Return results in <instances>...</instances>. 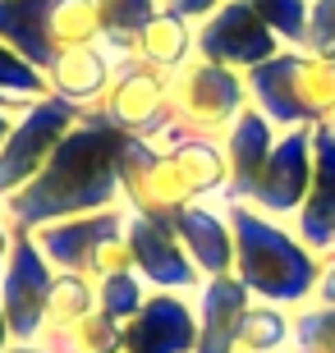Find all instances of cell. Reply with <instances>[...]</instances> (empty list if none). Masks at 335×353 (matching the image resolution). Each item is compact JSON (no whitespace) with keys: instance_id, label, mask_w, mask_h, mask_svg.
Returning <instances> with one entry per match:
<instances>
[{"instance_id":"3","label":"cell","mask_w":335,"mask_h":353,"mask_svg":"<svg viewBox=\"0 0 335 353\" xmlns=\"http://www.w3.org/2000/svg\"><path fill=\"white\" fill-rule=\"evenodd\" d=\"M248 97L276 129H326L335 119V60L285 46L267 65L244 74Z\"/></svg>"},{"instance_id":"31","label":"cell","mask_w":335,"mask_h":353,"mask_svg":"<svg viewBox=\"0 0 335 353\" xmlns=\"http://www.w3.org/2000/svg\"><path fill=\"white\" fill-rule=\"evenodd\" d=\"M225 0H161V10H170V14H184L189 23H202L207 14H216Z\"/></svg>"},{"instance_id":"26","label":"cell","mask_w":335,"mask_h":353,"mask_svg":"<svg viewBox=\"0 0 335 353\" xmlns=\"http://www.w3.org/2000/svg\"><path fill=\"white\" fill-rule=\"evenodd\" d=\"M147 294H152V289L142 285V275H138V271L106 275V280H97V312H102L106 321H115V326L124 330V326L133 321V316L142 312Z\"/></svg>"},{"instance_id":"28","label":"cell","mask_w":335,"mask_h":353,"mask_svg":"<svg viewBox=\"0 0 335 353\" xmlns=\"http://www.w3.org/2000/svg\"><path fill=\"white\" fill-rule=\"evenodd\" d=\"M294 344L312 353H335V303H308L294 312Z\"/></svg>"},{"instance_id":"12","label":"cell","mask_w":335,"mask_h":353,"mask_svg":"<svg viewBox=\"0 0 335 353\" xmlns=\"http://www.w3.org/2000/svg\"><path fill=\"white\" fill-rule=\"evenodd\" d=\"M124 225H129V211L124 207H106V211H92V216H69V221H51L41 230H28L37 239V248L46 252V262L55 271H78L88 275L97 252L106 243L124 239Z\"/></svg>"},{"instance_id":"11","label":"cell","mask_w":335,"mask_h":353,"mask_svg":"<svg viewBox=\"0 0 335 353\" xmlns=\"http://www.w3.org/2000/svg\"><path fill=\"white\" fill-rule=\"evenodd\" d=\"M124 243L133 252V271L142 275L147 289H161V294H189L193 299L202 289L207 275L193 266L189 248L180 243V234L161 221H147V216H129L124 225Z\"/></svg>"},{"instance_id":"14","label":"cell","mask_w":335,"mask_h":353,"mask_svg":"<svg viewBox=\"0 0 335 353\" xmlns=\"http://www.w3.org/2000/svg\"><path fill=\"white\" fill-rule=\"evenodd\" d=\"M198 307V349L193 353H234L239 349V326H244L253 294L239 285V275H207L193 294Z\"/></svg>"},{"instance_id":"40","label":"cell","mask_w":335,"mask_h":353,"mask_svg":"<svg viewBox=\"0 0 335 353\" xmlns=\"http://www.w3.org/2000/svg\"><path fill=\"white\" fill-rule=\"evenodd\" d=\"M326 129H331V133H335V119H331V124H326Z\"/></svg>"},{"instance_id":"4","label":"cell","mask_w":335,"mask_h":353,"mask_svg":"<svg viewBox=\"0 0 335 353\" xmlns=\"http://www.w3.org/2000/svg\"><path fill=\"white\" fill-rule=\"evenodd\" d=\"M253 97H248L244 74L220 69L211 60H189L184 69L170 74V110H175V129L189 138H225L234 119L244 115Z\"/></svg>"},{"instance_id":"8","label":"cell","mask_w":335,"mask_h":353,"mask_svg":"<svg viewBox=\"0 0 335 353\" xmlns=\"http://www.w3.org/2000/svg\"><path fill=\"white\" fill-rule=\"evenodd\" d=\"M55 285V266L37 248V239L28 230H14L10 262L0 266V312L10 321L14 344H32L46 321V299Z\"/></svg>"},{"instance_id":"16","label":"cell","mask_w":335,"mask_h":353,"mask_svg":"<svg viewBox=\"0 0 335 353\" xmlns=\"http://www.w3.org/2000/svg\"><path fill=\"white\" fill-rule=\"evenodd\" d=\"M119 55H111L97 41V46H74V51H60L46 69V92L60 97V101L78 105V110H97L106 97V88L115 83Z\"/></svg>"},{"instance_id":"33","label":"cell","mask_w":335,"mask_h":353,"mask_svg":"<svg viewBox=\"0 0 335 353\" xmlns=\"http://www.w3.org/2000/svg\"><path fill=\"white\" fill-rule=\"evenodd\" d=\"M10 248H14V225L0 216V266L10 262Z\"/></svg>"},{"instance_id":"15","label":"cell","mask_w":335,"mask_h":353,"mask_svg":"<svg viewBox=\"0 0 335 353\" xmlns=\"http://www.w3.org/2000/svg\"><path fill=\"white\" fill-rule=\"evenodd\" d=\"M294 234L317 257L335 252V133L312 129V188L294 216Z\"/></svg>"},{"instance_id":"7","label":"cell","mask_w":335,"mask_h":353,"mask_svg":"<svg viewBox=\"0 0 335 353\" xmlns=\"http://www.w3.org/2000/svg\"><path fill=\"white\" fill-rule=\"evenodd\" d=\"M189 202H193V193L184 188L180 170L170 165L166 147L129 138L124 157H119V207L129 216H147V221L170 225Z\"/></svg>"},{"instance_id":"35","label":"cell","mask_w":335,"mask_h":353,"mask_svg":"<svg viewBox=\"0 0 335 353\" xmlns=\"http://www.w3.org/2000/svg\"><path fill=\"white\" fill-rule=\"evenodd\" d=\"M5 353H46V349H41V344L32 340V344H10V349H5Z\"/></svg>"},{"instance_id":"2","label":"cell","mask_w":335,"mask_h":353,"mask_svg":"<svg viewBox=\"0 0 335 353\" xmlns=\"http://www.w3.org/2000/svg\"><path fill=\"white\" fill-rule=\"evenodd\" d=\"M234 230V275L258 303H276L285 312H298L317 303L326 257L294 234L289 221H271L248 202H225Z\"/></svg>"},{"instance_id":"1","label":"cell","mask_w":335,"mask_h":353,"mask_svg":"<svg viewBox=\"0 0 335 353\" xmlns=\"http://www.w3.org/2000/svg\"><path fill=\"white\" fill-rule=\"evenodd\" d=\"M129 133H119L102 110H83L65 143L51 152L19 193L0 197V216L14 230H41L51 221L92 216V211L119 207V157Z\"/></svg>"},{"instance_id":"30","label":"cell","mask_w":335,"mask_h":353,"mask_svg":"<svg viewBox=\"0 0 335 353\" xmlns=\"http://www.w3.org/2000/svg\"><path fill=\"white\" fill-rule=\"evenodd\" d=\"M303 51L322 55V60H335V0H312Z\"/></svg>"},{"instance_id":"20","label":"cell","mask_w":335,"mask_h":353,"mask_svg":"<svg viewBox=\"0 0 335 353\" xmlns=\"http://www.w3.org/2000/svg\"><path fill=\"white\" fill-rule=\"evenodd\" d=\"M170 165L180 170L184 188L193 193V202H220L230 188V161L220 138H189V133H166L161 138Z\"/></svg>"},{"instance_id":"21","label":"cell","mask_w":335,"mask_h":353,"mask_svg":"<svg viewBox=\"0 0 335 353\" xmlns=\"http://www.w3.org/2000/svg\"><path fill=\"white\" fill-rule=\"evenodd\" d=\"M198 55V23H189L184 14L156 10V19L138 32L133 41V60L161 69V74H175Z\"/></svg>"},{"instance_id":"38","label":"cell","mask_w":335,"mask_h":353,"mask_svg":"<svg viewBox=\"0 0 335 353\" xmlns=\"http://www.w3.org/2000/svg\"><path fill=\"white\" fill-rule=\"evenodd\" d=\"M234 353H258V349H234Z\"/></svg>"},{"instance_id":"39","label":"cell","mask_w":335,"mask_h":353,"mask_svg":"<svg viewBox=\"0 0 335 353\" xmlns=\"http://www.w3.org/2000/svg\"><path fill=\"white\" fill-rule=\"evenodd\" d=\"M115 353H129V349H124V344H119V349H115Z\"/></svg>"},{"instance_id":"34","label":"cell","mask_w":335,"mask_h":353,"mask_svg":"<svg viewBox=\"0 0 335 353\" xmlns=\"http://www.w3.org/2000/svg\"><path fill=\"white\" fill-rule=\"evenodd\" d=\"M32 105V101H28ZM0 110H10V115H19V110H23V101H14V97H5V92H0Z\"/></svg>"},{"instance_id":"37","label":"cell","mask_w":335,"mask_h":353,"mask_svg":"<svg viewBox=\"0 0 335 353\" xmlns=\"http://www.w3.org/2000/svg\"><path fill=\"white\" fill-rule=\"evenodd\" d=\"M289 353H312V349H298V344H294V349H289Z\"/></svg>"},{"instance_id":"22","label":"cell","mask_w":335,"mask_h":353,"mask_svg":"<svg viewBox=\"0 0 335 353\" xmlns=\"http://www.w3.org/2000/svg\"><path fill=\"white\" fill-rule=\"evenodd\" d=\"M161 0H97V14H102V46L111 55H133V41L138 32L156 19Z\"/></svg>"},{"instance_id":"36","label":"cell","mask_w":335,"mask_h":353,"mask_svg":"<svg viewBox=\"0 0 335 353\" xmlns=\"http://www.w3.org/2000/svg\"><path fill=\"white\" fill-rule=\"evenodd\" d=\"M10 124H14V115H10V110H0V143H5V133H10Z\"/></svg>"},{"instance_id":"10","label":"cell","mask_w":335,"mask_h":353,"mask_svg":"<svg viewBox=\"0 0 335 353\" xmlns=\"http://www.w3.org/2000/svg\"><path fill=\"white\" fill-rule=\"evenodd\" d=\"M308 188H312V129H285L276 138L267 170L258 174L253 193H248V207L271 216V221L294 225Z\"/></svg>"},{"instance_id":"18","label":"cell","mask_w":335,"mask_h":353,"mask_svg":"<svg viewBox=\"0 0 335 353\" xmlns=\"http://www.w3.org/2000/svg\"><path fill=\"white\" fill-rule=\"evenodd\" d=\"M170 230L180 234L189 248L193 266L202 275H230L234 271V230L225 202H189V207L170 221Z\"/></svg>"},{"instance_id":"25","label":"cell","mask_w":335,"mask_h":353,"mask_svg":"<svg viewBox=\"0 0 335 353\" xmlns=\"http://www.w3.org/2000/svg\"><path fill=\"white\" fill-rule=\"evenodd\" d=\"M37 344L46 353H115L119 349V326L106 321L102 312H92L88 321H74L65 330H41Z\"/></svg>"},{"instance_id":"9","label":"cell","mask_w":335,"mask_h":353,"mask_svg":"<svg viewBox=\"0 0 335 353\" xmlns=\"http://www.w3.org/2000/svg\"><path fill=\"white\" fill-rule=\"evenodd\" d=\"M285 41L248 10L244 0H225L216 14H207L198 23V60H211L220 69L248 74V69L267 65L271 55H280Z\"/></svg>"},{"instance_id":"27","label":"cell","mask_w":335,"mask_h":353,"mask_svg":"<svg viewBox=\"0 0 335 353\" xmlns=\"http://www.w3.org/2000/svg\"><path fill=\"white\" fill-rule=\"evenodd\" d=\"M244 5L258 14V19L285 41V46H303V37H308V10H312V0H244Z\"/></svg>"},{"instance_id":"17","label":"cell","mask_w":335,"mask_h":353,"mask_svg":"<svg viewBox=\"0 0 335 353\" xmlns=\"http://www.w3.org/2000/svg\"><path fill=\"white\" fill-rule=\"evenodd\" d=\"M276 138H280V129L262 115L258 105H248L244 115L225 129L220 147H225V161H230V188H225L220 202H248L258 174L267 170L271 152H276Z\"/></svg>"},{"instance_id":"5","label":"cell","mask_w":335,"mask_h":353,"mask_svg":"<svg viewBox=\"0 0 335 353\" xmlns=\"http://www.w3.org/2000/svg\"><path fill=\"white\" fill-rule=\"evenodd\" d=\"M78 115H83L78 105L60 101L51 92L14 115L5 143H0V197L19 193V188L51 161V152L65 143V133L78 124Z\"/></svg>"},{"instance_id":"13","label":"cell","mask_w":335,"mask_h":353,"mask_svg":"<svg viewBox=\"0 0 335 353\" xmlns=\"http://www.w3.org/2000/svg\"><path fill=\"white\" fill-rule=\"evenodd\" d=\"M119 344L129 353H193L198 349V307L189 294H161L152 289L142 312L119 330Z\"/></svg>"},{"instance_id":"6","label":"cell","mask_w":335,"mask_h":353,"mask_svg":"<svg viewBox=\"0 0 335 353\" xmlns=\"http://www.w3.org/2000/svg\"><path fill=\"white\" fill-rule=\"evenodd\" d=\"M119 133L142 138V143H161L175 129V110H170V74L142 65L133 55H124L115 69V83L106 88L102 105H97Z\"/></svg>"},{"instance_id":"24","label":"cell","mask_w":335,"mask_h":353,"mask_svg":"<svg viewBox=\"0 0 335 353\" xmlns=\"http://www.w3.org/2000/svg\"><path fill=\"white\" fill-rule=\"evenodd\" d=\"M239 349L289 353L294 349V312H285V307H276V303H258L253 299L244 326H239Z\"/></svg>"},{"instance_id":"23","label":"cell","mask_w":335,"mask_h":353,"mask_svg":"<svg viewBox=\"0 0 335 353\" xmlns=\"http://www.w3.org/2000/svg\"><path fill=\"white\" fill-rule=\"evenodd\" d=\"M92 312H97V280L92 275H78V271H55L41 330H65L74 321H88Z\"/></svg>"},{"instance_id":"19","label":"cell","mask_w":335,"mask_h":353,"mask_svg":"<svg viewBox=\"0 0 335 353\" xmlns=\"http://www.w3.org/2000/svg\"><path fill=\"white\" fill-rule=\"evenodd\" d=\"M55 5L60 0H0V41L10 46L19 60L46 74L55 51Z\"/></svg>"},{"instance_id":"32","label":"cell","mask_w":335,"mask_h":353,"mask_svg":"<svg viewBox=\"0 0 335 353\" xmlns=\"http://www.w3.org/2000/svg\"><path fill=\"white\" fill-rule=\"evenodd\" d=\"M317 303H335V252L326 257V271H322V289H317Z\"/></svg>"},{"instance_id":"29","label":"cell","mask_w":335,"mask_h":353,"mask_svg":"<svg viewBox=\"0 0 335 353\" xmlns=\"http://www.w3.org/2000/svg\"><path fill=\"white\" fill-rule=\"evenodd\" d=\"M0 92L14 97V101H23V105L46 97V74H37L28 60H19L5 41H0Z\"/></svg>"}]
</instances>
